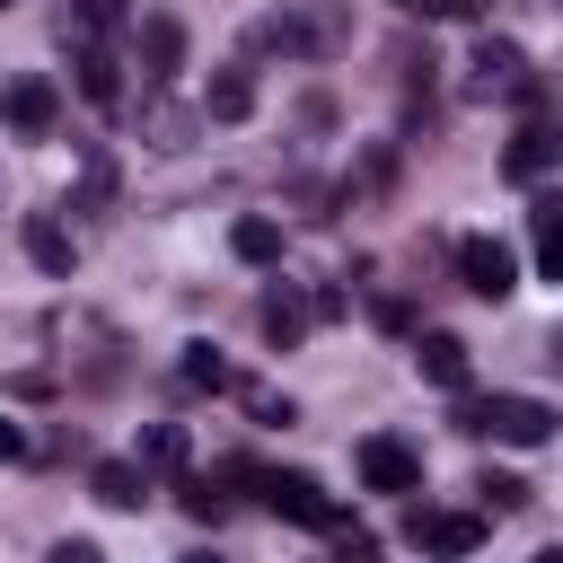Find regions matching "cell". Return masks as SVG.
Returning <instances> with one entry per match:
<instances>
[{
  "instance_id": "6da1fadb",
  "label": "cell",
  "mask_w": 563,
  "mask_h": 563,
  "mask_svg": "<svg viewBox=\"0 0 563 563\" xmlns=\"http://www.w3.org/2000/svg\"><path fill=\"white\" fill-rule=\"evenodd\" d=\"M352 44V26H343V9H325V0H290V9H264L255 26H246V53H282V62H325V53H343Z\"/></svg>"
},
{
  "instance_id": "ac0fdd59",
  "label": "cell",
  "mask_w": 563,
  "mask_h": 563,
  "mask_svg": "<svg viewBox=\"0 0 563 563\" xmlns=\"http://www.w3.org/2000/svg\"><path fill=\"white\" fill-rule=\"evenodd\" d=\"M308 317H317V308H308L299 290H264V343H282V352H290V343L308 334Z\"/></svg>"
},
{
  "instance_id": "83f0119b",
  "label": "cell",
  "mask_w": 563,
  "mask_h": 563,
  "mask_svg": "<svg viewBox=\"0 0 563 563\" xmlns=\"http://www.w3.org/2000/svg\"><path fill=\"white\" fill-rule=\"evenodd\" d=\"M0 457H26V422H9V413H0Z\"/></svg>"
},
{
  "instance_id": "484cf974",
  "label": "cell",
  "mask_w": 563,
  "mask_h": 563,
  "mask_svg": "<svg viewBox=\"0 0 563 563\" xmlns=\"http://www.w3.org/2000/svg\"><path fill=\"white\" fill-rule=\"evenodd\" d=\"M44 563H106V545H97V537H62Z\"/></svg>"
},
{
  "instance_id": "603a6c76",
  "label": "cell",
  "mask_w": 563,
  "mask_h": 563,
  "mask_svg": "<svg viewBox=\"0 0 563 563\" xmlns=\"http://www.w3.org/2000/svg\"><path fill=\"white\" fill-rule=\"evenodd\" d=\"M475 493H484V510H501V519H510V510H528V484H519L510 466H493V475H484Z\"/></svg>"
},
{
  "instance_id": "d6986e66",
  "label": "cell",
  "mask_w": 563,
  "mask_h": 563,
  "mask_svg": "<svg viewBox=\"0 0 563 563\" xmlns=\"http://www.w3.org/2000/svg\"><path fill=\"white\" fill-rule=\"evenodd\" d=\"M141 466L176 475V466H185V422H150V431H141Z\"/></svg>"
},
{
  "instance_id": "f546056e",
  "label": "cell",
  "mask_w": 563,
  "mask_h": 563,
  "mask_svg": "<svg viewBox=\"0 0 563 563\" xmlns=\"http://www.w3.org/2000/svg\"><path fill=\"white\" fill-rule=\"evenodd\" d=\"M537 563H563V545H545V554H537Z\"/></svg>"
},
{
  "instance_id": "9c48e42d",
  "label": "cell",
  "mask_w": 563,
  "mask_h": 563,
  "mask_svg": "<svg viewBox=\"0 0 563 563\" xmlns=\"http://www.w3.org/2000/svg\"><path fill=\"white\" fill-rule=\"evenodd\" d=\"M563 167V123H528L510 150H501V176L510 185H537V176H554Z\"/></svg>"
},
{
  "instance_id": "52a82bcc",
  "label": "cell",
  "mask_w": 563,
  "mask_h": 563,
  "mask_svg": "<svg viewBox=\"0 0 563 563\" xmlns=\"http://www.w3.org/2000/svg\"><path fill=\"white\" fill-rule=\"evenodd\" d=\"M405 537H413L431 563H457V554H475V545H484V519H475V510H413V519H405Z\"/></svg>"
},
{
  "instance_id": "5b68a950",
  "label": "cell",
  "mask_w": 563,
  "mask_h": 563,
  "mask_svg": "<svg viewBox=\"0 0 563 563\" xmlns=\"http://www.w3.org/2000/svg\"><path fill=\"white\" fill-rule=\"evenodd\" d=\"M466 88H475V97H519V88H528V53H519L510 35H475V53H466Z\"/></svg>"
},
{
  "instance_id": "4dcf8cb0",
  "label": "cell",
  "mask_w": 563,
  "mask_h": 563,
  "mask_svg": "<svg viewBox=\"0 0 563 563\" xmlns=\"http://www.w3.org/2000/svg\"><path fill=\"white\" fill-rule=\"evenodd\" d=\"M185 563H220V554H185Z\"/></svg>"
},
{
  "instance_id": "44dd1931",
  "label": "cell",
  "mask_w": 563,
  "mask_h": 563,
  "mask_svg": "<svg viewBox=\"0 0 563 563\" xmlns=\"http://www.w3.org/2000/svg\"><path fill=\"white\" fill-rule=\"evenodd\" d=\"M185 378H194V387H211V396H220V387H238V369H229L211 343H185Z\"/></svg>"
},
{
  "instance_id": "9a60e30c",
  "label": "cell",
  "mask_w": 563,
  "mask_h": 563,
  "mask_svg": "<svg viewBox=\"0 0 563 563\" xmlns=\"http://www.w3.org/2000/svg\"><path fill=\"white\" fill-rule=\"evenodd\" d=\"M88 493H97L106 510H141V501H150V475L123 466V457H97V466H88Z\"/></svg>"
},
{
  "instance_id": "7c38bea8",
  "label": "cell",
  "mask_w": 563,
  "mask_h": 563,
  "mask_svg": "<svg viewBox=\"0 0 563 563\" xmlns=\"http://www.w3.org/2000/svg\"><path fill=\"white\" fill-rule=\"evenodd\" d=\"M141 70H150V88H167L185 70V26L176 18H141Z\"/></svg>"
},
{
  "instance_id": "3957f363",
  "label": "cell",
  "mask_w": 563,
  "mask_h": 563,
  "mask_svg": "<svg viewBox=\"0 0 563 563\" xmlns=\"http://www.w3.org/2000/svg\"><path fill=\"white\" fill-rule=\"evenodd\" d=\"M0 123H9L18 141H44V132L62 123V88H53L44 70H18V79L0 88Z\"/></svg>"
},
{
  "instance_id": "5bb4252c",
  "label": "cell",
  "mask_w": 563,
  "mask_h": 563,
  "mask_svg": "<svg viewBox=\"0 0 563 563\" xmlns=\"http://www.w3.org/2000/svg\"><path fill=\"white\" fill-rule=\"evenodd\" d=\"M413 369H422L431 387H466V343H457L449 325H431V334L413 343Z\"/></svg>"
},
{
  "instance_id": "d4e9b609",
  "label": "cell",
  "mask_w": 563,
  "mask_h": 563,
  "mask_svg": "<svg viewBox=\"0 0 563 563\" xmlns=\"http://www.w3.org/2000/svg\"><path fill=\"white\" fill-rule=\"evenodd\" d=\"M387 9H405V18H475V0H387Z\"/></svg>"
},
{
  "instance_id": "30bf717a",
  "label": "cell",
  "mask_w": 563,
  "mask_h": 563,
  "mask_svg": "<svg viewBox=\"0 0 563 563\" xmlns=\"http://www.w3.org/2000/svg\"><path fill=\"white\" fill-rule=\"evenodd\" d=\"M18 238H26V264H35V273H53V282H70V264H79V246H70V229H62L53 211H26V220H18Z\"/></svg>"
},
{
  "instance_id": "7a4b0ae2",
  "label": "cell",
  "mask_w": 563,
  "mask_h": 563,
  "mask_svg": "<svg viewBox=\"0 0 563 563\" xmlns=\"http://www.w3.org/2000/svg\"><path fill=\"white\" fill-rule=\"evenodd\" d=\"M457 431H484L501 449H545L554 440V405L545 396H475V405H457Z\"/></svg>"
},
{
  "instance_id": "ba28073f",
  "label": "cell",
  "mask_w": 563,
  "mask_h": 563,
  "mask_svg": "<svg viewBox=\"0 0 563 563\" xmlns=\"http://www.w3.org/2000/svg\"><path fill=\"white\" fill-rule=\"evenodd\" d=\"M361 484H369V493H413V484H422V457H413V440H396V431H369V440H361Z\"/></svg>"
},
{
  "instance_id": "8992f818",
  "label": "cell",
  "mask_w": 563,
  "mask_h": 563,
  "mask_svg": "<svg viewBox=\"0 0 563 563\" xmlns=\"http://www.w3.org/2000/svg\"><path fill=\"white\" fill-rule=\"evenodd\" d=\"M264 510H273V519H299V528H334V519H343V510L325 501V484H317V475H299V466L264 475Z\"/></svg>"
},
{
  "instance_id": "8fae6325",
  "label": "cell",
  "mask_w": 563,
  "mask_h": 563,
  "mask_svg": "<svg viewBox=\"0 0 563 563\" xmlns=\"http://www.w3.org/2000/svg\"><path fill=\"white\" fill-rule=\"evenodd\" d=\"M70 70H79V97H88L97 114H114V106H123V62H114L106 44H70Z\"/></svg>"
},
{
  "instance_id": "4316f807",
  "label": "cell",
  "mask_w": 563,
  "mask_h": 563,
  "mask_svg": "<svg viewBox=\"0 0 563 563\" xmlns=\"http://www.w3.org/2000/svg\"><path fill=\"white\" fill-rule=\"evenodd\" d=\"M79 194H88V202H106V194H114V167H106V158H88V176H79Z\"/></svg>"
},
{
  "instance_id": "1f68e13d",
  "label": "cell",
  "mask_w": 563,
  "mask_h": 563,
  "mask_svg": "<svg viewBox=\"0 0 563 563\" xmlns=\"http://www.w3.org/2000/svg\"><path fill=\"white\" fill-rule=\"evenodd\" d=\"M0 9H9V0H0Z\"/></svg>"
},
{
  "instance_id": "ffe728a7",
  "label": "cell",
  "mask_w": 563,
  "mask_h": 563,
  "mask_svg": "<svg viewBox=\"0 0 563 563\" xmlns=\"http://www.w3.org/2000/svg\"><path fill=\"white\" fill-rule=\"evenodd\" d=\"M114 9H123V0H70V18H62V35H70V44H106V26H114Z\"/></svg>"
},
{
  "instance_id": "e0dca14e",
  "label": "cell",
  "mask_w": 563,
  "mask_h": 563,
  "mask_svg": "<svg viewBox=\"0 0 563 563\" xmlns=\"http://www.w3.org/2000/svg\"><path fill=\"white\" fill-rule=\"evenodd\" d=\"M229 255H238V264H282V220L246 211V220L229 229Z\"/></svg>"
},
{
  "instance_id": "4fadbf2b",
  "label": "cell",
  "mask_w": 563,
  "mask_h": 563,
  "mask_svg": "<svg viewBox=\"0 0 563 563\" xmlns=\"http://www.w3.org/2000/svg\"><path fill=\"white\" fill-rule=\"evenodd\" d=\"M528 229H537V273L563 282V185H545V194L528 202Z\"/></svg>"
},
{
  "instance_id": "f1b7e54d",
  "label": "cell",
  "mask_w": 563,
  "mask_h": 563,
  "mask_svg": "<svg viewBox=\"0 0 563 563\" xmlns=\"http://www.w3.org/2000/svg\"><path fill=\"white\" fill-rule=\"evenodd\" d=\"M545 361H554V369H563V325H554V334H545Z\"/></svg>"
},
{
  "instance_id": "2e32d148",
  "label": "cell",
  "mask_w": 563,
  "mask_h": 563,
  "mask_svg": "<svg viewBox=\"0 0 563 563\" xmlns=\"http://www.w3.org/2000/svg\"><path fill=\"white\" fill-rule=\"evenodd\" d=\"M202 114H211V123H246V114H255V79H246V70H211Z\"/></svg>"
},
{
  "instance_id": "7402d4cb",
  "label": "cell",
  "mask_w": 563,
  "mask_h": 563,
  "mask_svg": "<svg viewBox=\"0 0 563 563\" xmlns=\"http://www.w3.org/2000/svg\"><path fill=\"white\" fill-rule=\"evenodd\" d=\"M176 501H185V519H202V528H211V519H229V493H220L211 475H194V484H176Z\"/></svg>"
},
{
  "instance_id": "cb8c5ba5",
  "label": "cell",
  "mask_w": 563,
  "mask_h": 563,
  "mask_svg": "<svg viewBox=\"0 0 563 563\" xmlns=\"http://www.w3.org/2000/svg\"><path fill=\"white\" fill-rule=\"evenodd\" d=\"M334 563H378V537H369V528H343V519H334Z\"/></svg>"
},
{
  "instance_id": "277c9868",
  "label": "cell",
  "mask_w": 563,
  "mask_h": 563,
  "mask_svg": "<svg viewBox=\"0 0 563 563\" xmlns=\"http://www.w3.org/2000/svg\"><path fill=\"white\" fill-rule=\"evenodd\" d=\"M457 282H466L475 299H510V290H519V255L475 229V238H457Z\"/></svg>"
}]
</instances>
